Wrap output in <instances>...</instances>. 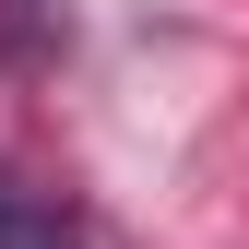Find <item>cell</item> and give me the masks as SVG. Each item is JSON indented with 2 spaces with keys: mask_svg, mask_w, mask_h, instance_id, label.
I'll use <instances>...</instances> for the list:
<instances>
[{
  "mask_svg": "<svg viewBox=\"0 0 249 249\" xmlns=\"http://www.w3.org/2000/svg\"><path fill=\"white\" fill-rule=\"evenodd\" d=\"M0 249H83V213L36 178H0Z\"/></svg>",
  "mask_w": 249,
  "mask_h": 249,
  "instance_id": "1",
  "label": "cell"
}]
</instances>
